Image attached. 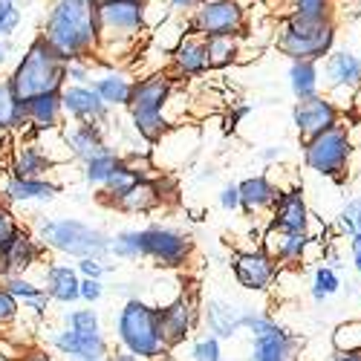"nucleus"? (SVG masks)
Segmentation results:
<instances>
[{
  "instance_id": "052dcab7",
  "label": "nucleus",
  "mask_w": 361,
  "mask_h": 361,
  "mask_svg": "<svg viewBox=\"0 0 361 361\" xmlns=\"http://www.w3.org/2000/svg\"><path fill=\"white\" fill-rule=\"evenodd\" d=\"M9 139H12V136H6V133H0V157H4V154H6V150H9Z\"/></svg>"
},
{
  "instance_id": "f3484780",
  "label": "nucleus",
  "mask_w": 361,
  "mask_h": 361,
  "mask_svg": "<svg viewBox=\"0 0 361 361\" xmlns=\"http://www.w3.org/2000/svg\"><path fill=\"white\" fill-rule=\"evenodd\" d=\"M61 183L55 176H15L6 173V179L0 183V197L9 205H41L52 202L61 194Z\"/></svg>"
},
{
  "instance_id": "4d7b16f0",
  "label": "nucleus",
  "mask_w": 361,
  "mask_h": 361,
  "mask_svg": "<svg viewBox=\"0 0 361 361\" xmlns=\"http://www.w3.org/2000/svg\"><path fill=\"white\" fill-rule=\"evenodd\" d=\"M329 361H361V350H333Z\"/></svg>"
},
{
  "instance_id": "9b49d317",
  "label": "nucleus",
  "mask_w": 361,
  "mask_h": 361,
  "mask_svg": "<svg viewBox=\"0 0 361 361\" xmlns=\"http://www.w3.org/2000/svg\"><path fill=\"white\" fill-rule=\"evenodd\" d=\"M159 315H162V336L173 350L179 344H185L194 336V329L202 324V304L194 289H183L171 300L159 304Z\"/></svg>"
},
{
  "instance_id": "79ce46f5",
  "label": "nucleus",
  "mask_w": 361,
  "mask_h": 361,
  "mask_svg": "<svg viewBox=\"0 0 361 361\" xmlns=\"http://www.w3.org/2000/svg\"><path fill=\"white\" fill-rule=\"evenodd\" d=\"M191 361H223V341L212 333L200 336L191 344Z\"/></svg>"
},
{
  "instance_id": "c9c22d12",
  "label": "nucleus",
  "mask_w": 361,
  "mask_h": 361,
  "mask_svg": "<svg viewBox=\"0 0 361 361\" xmlns=\"http://www.w3.org/2000/svg\"><path fill=\"white\" fill-rule=\"evenodd\" d=\"M341 286H344V283H341L338 269L326 266V263H318V266L312 269V286H310V295H312L315 304H324L326 298L338 295V292H341Z\"/></svg>"
},
{
  "instance_id": "603ef678",
  "label": "nucleus",
  "mask_w": 361,
  "mask_h": 361,
  "mask_svg": "<svg viewBox=\"0 0 361 361\" xmlns=\"http://www.w3.org/2000/svg\"><path fill=\"white\" fill-rule=\"evenodd\" d=\"M286 157V145H266L260 147V159L263 162H281Z\"/></svg>"
},
{
  "instance_id": "7c9ffc66",
  "label": "nucleus",
  "mask_w": 361,
  "mask_h": 361,
  "mask_svg": "<svg viewBox=\"0 0 361 361\" xmlns=\"http://www.w3.org/2000/svg\"><path fill=\"white\" fill-rule=\"evenodd\" d=\"M26 128V118H23V102L18 99L12 78L9 75H0V133L15 136Z\"/></svg>"
},
{
  "instance_id": "5701e85b",
  "label": "nucleus",
  "mask_w": 361,
  "mask_h": 361,
  "mask_svg": "<svg viewBox=\"0 0 361 361\" xmlns=\"http://www.w3.org/2000/svg\"><path fill=\"white\" fill-rule=\"evenodd\" d=\"M324 84L329 90L326 96H353V90L361 87V55L353 49H333L324 58Z\"/></svg>"
},
{
  "instance_id": "ddd939ff",
  "label": "nucleus",
  "mask_w": 361,
  "mask_h": 361,
  "mask_svg": "<svg viewBox=\"0 0 361 361\" xmlns=\"http://www.w3.org/2000/svg\"><path fill=\"white\" fill-rule=\"evenodd\" d=\"M47 344L64 361H104L110 358V344L104 333H78L73 326H58L47 333Z\"/></svg>"
},
{
  "instance_id": "dca6fc26",
  "label": "nucleus",
  "mask_w": 361,
  "mask_h": 361,
  "mask_svg": "<svg viewBox=\"0 0 361 361\" xmlns=\"http://www.w3.org/2000/svg\"><path fill=\"white\" fill-rule=\"evenodd\" d=\"M312 243H315L312 231H283L275 226H266V231L260 234V249L278 266H300L304 260H310Z\"/></svg>"
},
{
  "instance_id": "9d476101",
  "label": "nucleus",
  "mask_w": 361,
  "mask_h": 361,
  "mask_svg": "<svg viewBox=\"0 0 361 361\" xmlns=\"http://www.w3.org/2000/svg\"><path fill=\"white\" fill-rule=\"evenodd\" d=\"M185 18H188V32L200 38L246 32V9L240 0H202Z\"/></svg>"
},
{
  "instance_id": "a18cd8bd",
  "label": "nucleus",
  "mask_w": 361,
  "mask_h": 361,
  "mask_svg": "<svg viewBox=\"0 0 361 361\" xmlns=\"http://www.w3.org/2000/svg\"><path fill=\"white\" fill-rule=\"evenodd\" d=\"M96 75V58H78L67 64V81L70 84H90Z\"/></svg>"
},
{
  "instance_id": "39448f33",
  "label": "nucleus",
  "mask_w": 361,
  "mask_h": 361,
  "mask_svg": "<svg viewBox=\"0 0 361 361\" xmlns=\"http://www.w3.org/2000/svg\"><path fill=\"white\" fill-rule=\"evenodd\" d=\"M9 78H12L18 99L29 102L44 93H61L67 84V64L41 35H35L23 49V55L18 58Z\"/></svg>"
},
{
  "instance_id": "37998d69",
  "label": "nucleus",
  "mask_w": 361,
  "mask_h": 361,
  "mask_svg": "<svg viewBox=\"0 0 361 361\" xmlns=\"http://www.w3.org/2000/svg\"><path fill=\"white\" fill-rule=\"evenodd\" d=\"M18 318H20V304H18V298L4 286V281H0V329H9Z\"/></svg>"
},
{
  "instance_id": "473e14b6",
  "label": "nucleus",
  "mask_w": 361,
  "mask_h": 361,
  "mask_svg": "<svg viewBox=\"0 0 361 361\" xmlns=\"http://www.w3.org/2000/svg\"><path fill=\"white\" fill-rule=\"evenodd\" d=\"M240 38L243 35H212L205 38V55H208V67L212 70H228L240 61Z\"/></svg>"
},
{
  "instance_id": "bb28decb",
  "label": "nucleus",
  "mask_w": 361,
  "mask_h": 361,
  "mask_svg": "<svg viewBox=\"0 0 361 361\" xmlns=\"http://www.w3.org/2000/svg\"><path fill=\"white\" fill-rule=\"evenodd\" d=\"M0 255H4L6 266H9V272H29V269H35L44 257H47V246L41 243V237L32 234L26 226H20L9 243L0 249Z\"/></svg>"
},
{
  "instance_id": "c756f323",
  "label": "nucleus",
  "mask_w": 361,
  "mask_h": 361,
  "mask_svg": "<svg viewBox=\"0 0 361 361\" xmlns=\"http://www.w3.org/2000/svg\"><path fill=\"white\" fill-rule=\"evenodd\" d=\"M78 286H81V275L75 263H64V260H49L44 266V289L55 304H75L78 298Z\"/></svg>"
},
{
  "instance_id": "aec40b11",
  "label": "nucleus",
  "mask_w": 361,
  "mask_h": 361,
  "mask_svg": "<svg viewBox=\"0 0 361 361\" xmlns=\"http://www.w3.org/2000/svg\"><path fill=\"white\" fill-rule=\"evenodd\" d=\"M312 217L315 214L310 212V205H307L304 188L289 185V188H281L278 202L272 205V212H269V226L283 228V231H310L312 228Z\"/></svg>"
},
{
  "instance_id": "ea45409f",
  "label": "nucleus",
  "mask_w": 361,
  "mask_h": 361,
  "mask_svg": "<svg viewBox=\"0 0 361 361\" xmlns=\"http://www.w3.org/2000/svg\"><path fill=\"white\" fill-rule=\"evenodd\" d=\"M64 324L78 329V333H104L102 329V315L93 310V307H84V310H70L64 312Z\"/></svg>"
},
{
  "instance_id": "72a5a7b5",
  "label": "nucleus",
  "mask_w": 361,
  "mask_h": 361,
  "mask_svg": "<svg viewBox=\"0 0 361 361\" xmlns=\"http://www.w3.org/2000/svg\"><path fill=\"white\" fill-rule=\"evenodd\" d=\"M283 15L312 20V23L336 20V0H286Z\"/></svg>"
},
{
  "instance_id": "0eeeda50",
  "label": "nucleus",
  "mask_w": 361,
  "mask_h": 361,
  "mask_svg": "<svg viewBox=\"0 0 361 361\" xmlns=\"http://www.w3.org/2000/svg\"><path fill=\"white\" fill-rule=\"evenodd\" d=\"M336 38H338L336 20L312 23L292 15H281L275 47L289 61H324L336 49Z\"/></svg>"
},
{
  "instance_id": "c03bdc74",
  "label": "nucleus",
  "mask_w": 361,
  "mask_h": 361,
  "mask_svg": "<svg viewBox=\"0 0 361 361\" xmlns=\"http://www.w3.org/2000/svg\"><path fill=\"white\" fill-rule=\"evenodd\" d=\"M338 226H341V231H344L347 237L361 234V200H350V202L341 208Z\"/></svg>"
},
{
  "instance_id": "bf43d9fd",
  "label": "nucleus",
  "mask_w": 361,
  "mask_h": 361,
  "mask_svg": "<svg viewBox=\"0 0 361 361\" xmlns=\"http://www.w3.org/2000/svg\"><path fill=\"white\" fill-rule=\"evenodd\" d=\"M9 52H12V44H6L4 38H0V67L6 64V58H9Z\"/></svg>"
},
{
  "instance_id": "f704fd0d",
  "label": "nucleus",
  "mask_w": 361,
  "mask_h": 361,
  "mask_svg": "<svg viewBox=\"0 0 361 361\" xmlns=\"http://www.w3.org/2000/svg\"><path fill=\"white\" fill-rule=\"evenodd\" d=\"M118 159H122V154H118L116 147L104 150V154L93 157V159H87L81 162V179H84V185L90 188H102L104 185V179L110 176V171L118 165Z\"/></svg>"
},
{
  "instance_id": "f8f14e48",
  "label": "nucleus",
  "mask_w": 361,
  "mask_h": 361,
  "mask_svg": "<svg viewBox=\"0 0 361 361\" xmlns=\"http://www.w3.org/2000/svg\"><path fill=\"white\" fill-rule=\"evenodd\" d=\"M228 266H231V275H234L237 286H243L246 292H269L281 275V266L260 246L234 249L228 255Z\"/></svg>"
},
{
  "instance_id": "6e6d98bb",
  "label": "nucleus",
  "mask_w": 361,
  "mask_h": 361,
  "mask_svg": "<svg viewBox=\"0 0 361 361\" xmlns=\"http://www.w3.org/2000/svg\"><path fill=\"white\" fill-rule=\"evenodd\" d=\"M20 361H64V358H58V355H49L47 350H26V355Z\"/></svg>"
},
{
  "instance_id": "09e8293b",
  "label": "nucleus",
  "mask_w": 361,
  "mask_h": 361,
  "mask_svg": "<svg viewBox=\"0 0 361 361\" xmlns=\"http://www.w3.org/2000/svg\"><path fill=\"white\" fill-rule=\"evenodd\" d=\"M75 269H78L81 278H102L104 281V275L113 266L107 260H99V257H81V260H75Z\"/></svg>"
},
{
  "instance_id": "1a4fd4ad",
  "label": "nucleus",
  "mask_w": 361,
  "mask_h": 361,
  "mask_svg": "<svg viewBox=\"0 0 361 361\" xmlns=\"http://www.w3.org/2000/svg\"><path fill=\"white\" fill-rule=\"evenodd\" d=\"M139 249L142 260H150L168 272H179L194 260V237L168 223H147L139 228Z\"/></svg>"
},
{
  "instance_id": "f03ea898",
  "label": "nucleus",
  "mask_w": 361,
  "mask_h": 361,
  "mask_svg": "<svg viewBox=\"0 0 361 361\" xmlns=\"http://www.w3.org/2000/svg\"><path fill=\"white\" fill-rule=\"evenodd\" d=\"M113 333L125 353L142 361H165L171 347L162 336V315L159 307L147 298H128L118 312L113 315Z\"/></svg>"
},
{
  "instance_id": "680f3d73",
  "label": "nucleus",
  "mask_w": 361,
  "mask_h": 361,
  "mask_svg": "<svg viewBox=\"0 0 361 361\" xmlns=\"http://www.w3.org/2000/svg\"><path fill=\"white\" fill-rule=\"evenodd\" d=\"M353 266H355V272L361 275V252H353Z\"/></svg>"
},
{
  "instance_id": "a211bd4d",
  "label": "nucleus",
  "mask_w": 361,
  "mask_h": 361,
  "mask_svg": "<svg viewBox=\"0 0 361 361\" xmlns=\"http://www.w3.org/2000/svg\"><path fill=\"white\" fill-rule=\"evenodd\" d=\"M61 104H64V116L67 122H93V125H107L113 110L102 102V96L96 93L90 84H64L61 90Z\"/></svg>"
},
{
  "instance_id": "13d9d810",
  "label": "nucleus",
  "mask_w": 361,
  "mask_h": 361,
  "mask_svg": "<svg viewBox=\"0 0 361 361\" xmlns=\"http://www.w3.org/2000/svg\"><path fill=\"white\" fill-rule=\"evenodd\" d=\"M110 361H142V358H136V355H130L125 350H118V353H110Z\"/></svg>"
},
{
  "instance_id": "393cba45",
  "label": "nucleus",
  "mask_w": 361,
  "mask_h": 361,
  "mask_svg": "<svg viewBox=\"0 0 361 361\" xmlns=\"http://www.w3.org/2000/svg\"><path fill=\"white\" fill-rule=\"evenodd\" d=\"M249 307H240L226 298H208L202 304V324L220 341H231L243 329V315Z\"/></svg>"
},
{
  "instance_id": "20e7f679",
  "label": "nucleus",
  "mask_w": 361,
  "mask_h": 361,
  "mask_svg": "<svg viewBox=\"0 0 361 361\" xmlns=\"http://www.w3.org/2000/svg\"><path fill=\"white\" fill-rule=\"evenodd\" d=\"M99 18V58H107L113 64L128 61V55L136 52L142 44L145 26V0H96Z\"/></svg>"
},
{
  "instance_id": "412c9836",
  "label": "nucleus",
  "mask_w": 361,
  "mask_h": 361,
  "mask_svg": "<svg viewBox=\"0 0 361 361\" xmlns=\"http://www.w3.org/2000/svg\"><path fill=\"white\" fill-rule=\"evenodd\" d=\"M23 118H26V128L20 130V136H41V133L61 130L67 125L61 93H44L23 102Z\"/></svg>"
},
{
  "instance_id": "2eb2a0df",
  "label": "nucleus",
  "mask_w": 361,
  "mask_h": 361,
  "mask_svg": "<svg viewBox=\"0 0 361 361\" xmlns=\"http://www.w3.org/2000/svg\"><path fill=\"white\" fill-rule=\"evenodd\" d=\"M341 122V107L329 99L326 93L310 96V99H298L292 107V125L300 139H312L315 133L326 130Z\"/></svg>"
},
{
  "instance_id": "58836bf2",
  "label": "nucleus",
  "mask_w": 361,
  "mask_h": 361,
  "mask_svg": "<svg viewBox=\"0 0 361 361\" xmlns=\"http://www.w3.org/2000/svg\"><path fill=\"white\" fill-rule=\"evenodd\" d=\"M333 350H361V318L341 321L333 329Z\"/></svg>"
},
{
  "instance_id": "6ab92c4d",
  "label": "nucleus",
  "mask_w": 361,
  "mask_h": 361,
  "mask_svg": "<svg viewBox=\"0 0 361 361\" xmlns=\"http://www.w3.org/2000/svg\"><path fill=\"white\" fill-rule=\"evenodd\" d=\"M168 197H171V191H168V173L157 171L154 176L139 179V183L125 197H118L110 208H116V212H122V214H154L157 208L165 205Z\"/></svg>"
},
{
  "instance_id": "e433bc0d",
  "label": "nucleus",
  "mask_w": 361,
  "mask_h": 361,
  "mask_svg": "<svg viewBox=\"0 0 361 361\" xmlns=\"http://www.w3.org/2000/svg\"><path fill=\"white\" fill-rule=\"evenodd\" d=\"M4 286L18 298V304L26 307V304H32V300H41V298H49L44 283H35L32 278H26L23 272H12L4 278Z\"/></svg>"
},
{
  "instance_id": "864d4df0",
  "label": "nucleus",
  "mask_w": 361,
  "mask_h": 361,
  "mask_svg": "<svg viewBox=\"0 0 361 361\" xmlns=\"http://www.w3.org/2000/svg\"><path fill=\"white\" fill-rule=\"evenodd\" d=\"M0 355L9 358V361H20V358L26 355V350H23V347H18V344H12L9 338H0Z\"/></svg>"
},
{
  "instance_id": "5fc2aeb1",
  "label": "nucleus",
  "mask_w": 361,
  "mask_h": 361,
  "mask_svg": "<svg viewBox=\"0 0 361 361\" xmlns=\"http://www.w3.org/2000/svg\"><path fill=\"white\" fill-rule=\"evenodd\" d=\"M200 4H202V0H168V6H171L173 15H191Z\"/></svg>"
},
{
  "instance_id": "3c124183",
  "label": "nucleus",
  "mask_w": 361,
  "mask_h": 361,
  "mask_svg": "<svg viewBox=\"0 0 361 361\" xmlns=\"http://www.w3.org/2000/svg\"><path fill=\"white\" fill-rule=\"evenodd\" d=\"M252 113V104H231L228 110H226V116H223V128L226 130H237L240 128V122Z\"/></svg>"
},
{
  "instance_id": "c85d7f7f",
  "label": "nucleus",
  "mask_w": 361,
  "mask_h": 361,
  "mask_svg": "<svg viewBox=\"0 0 361 361\" xmlns=\"http://www.w3.org/2000/svg\"><path fill=\"white\" fill-rule=\"evenodd\" d=\"M133 81L136 78L122 64H116V67H107V70H99L96 67V75H93V81H90V87H93L96 93L102 96V102L110 110H125L128 102H130Z\"/></svg>"
},
{
  "instance_id": "49530a36",
  "label": "nucleus",
  "mask_w": 361,
  "mask_h": 361,
  "mask_svg": "<svg viewBox=\"0 0 361 361\" xmlns=\"http://www.w3.org/2000/svg\"><path fill=\"white\" fill-rule=\"evenodd\" d=\"M20 228V220L15 217V212H12V205L0 197V249H4L9 240H12V234Z\"/></svg>"
},
{
  "instance_id": "4c0bfd02",
  "label": "nucleus",
  "mask_w": 361,
  "mask_h": 361,
  "mask_svg": "<svg viewBox=\"0 0 361 361\" xmlns=\"http://www.w3.org/2000/svg\"><path fill=\"white\" fill-rule=\"evenodd\" d=\"M110 257L116 260H142V249H139V228H122L110 237Z\"/></svg>"
},
{
  "instance_id": "de8ad7c7",
  "label": "nucleus",
  "mask_w": 361,
  "mask_h": 361,
  "mask_svg": "<svg viewBox=\"0 0 361 361\" xmlns=\"http://www.w3.org/2000/svg\"><path fill=\"white\" fill-rule=\"evenodd\" d=\"M104 292H107V286H104V281L102 278H81V286H78V298L84 300V304H99V300L104 298Z\"/></svg>"
},
{
  "instance_id": "4468645a",
  "label": "nucleus",
  "mask_w": 361,
  "mask_h": 361,
  "mask_svg": "<svg viewBox=\"0 0 361 361\" xmlns=\"http://www.w3.org/2000/svg\"><path fill=\"white\" fill-rule=\"evenodd\" d=\"M55 159L47 154L38 136H20L15 133L9 139V162L6 173L15 176H52L55 173Z\"/></svg>"
},
{
  "instance_id": "a19ab883",
  "label": "nucleus",
  "mask_w": 361,
  "mask_h": 361,
  "mask_svg": "<svg viewBox=\"0 0 361 361\" xmlns=\"http://www.w3.org/2000/svg\"><path fill=\"white\" fill-rule=\"evenodd\" d=\"M20 0H0V38H12L20 29Z\"/></svg>"
},
{
  "instance_id": "f257e3e1",
  "label": "nucleus",
  "mask_w": 361,
  "mask_h": 361,
  "mask_svg": "<svg viewBox=\"0 0 361 361\" xmlns=\"http://www.w3.org/2000/svg\"><path fill=\"white\" fill-rule=\"evenodd\" d=\"M38 35L61 55L64 64L96 58L102 47L96 0H49Z\"/></svg>"
},
{
  "instance_id": "6e6552de",
  "label": "nucleus",
  "mask_w": 361,
  "mask_h": 361,
  "mask_svg": "<svg viewBox=\"0 0 361 361\" xmlns=\"http://www.w3.org/2000/svg\"><path fill=\"white\" fill-rule=\"evenodd\" d=\"M300 159L318 176L344 179L350 171V159H353L350 128L338 122L333 128L315 133L312 139H304V145H300Z\"/></svg>"
},
{
  "instance_id": "cd10ccee",
  "label": "nucleus",
  "mask_w": 361,
  "mask_h": 361,
  "mask_svg": "<svg viewBox=\"0 0 361 361\" xmlns=\"http://www.w3.org/2000/svg\"><path fill=\"white\" fill-rule=\"evenodd\" d=\"M237 188H240V212L246 217L269 214L272 205L278 202V194H281V185L272 183L266 173H255V176L240 179Z\"/></svg>"
},
{
  "instance_id": "e2e57ef3",
  "label": "nucleus",
  "mask_w": 361,
  "mask_h": 361,
  "mask_svg": "<svg viewBox=\"0 0 361 361\" xmlns=\"http://www.w3.org/2000/svg\"><path fill=\"white\" fill-rule=\"evenodd\" d=\"M223 361H228V358H223Z\"/></svg>"
},
{
  "instance_id": "a878e982",
  "label": "nucleus",
  "mask_w": 361,
  "mask_h": 361,
  "mask_svg": "<svg viewBox=\"0 0 361 361\" xmlns=\"http://www.w3.org/2000/svg\"><path fill=\"white\" fill-rule=\"evenodd\" d=\"M300 350V338L292 336L286 326L275 324L266 333L252 336V353L249 361H295Z\"/></svg>"
},
{
  "instance_id": "2f4dec72",
  "label": "nucleus",
  "mask_w": 361,
  "mask_h": 361,
  "mask_svg": "<svg viewBox=\"0 0 361 361\" xmlns=\"http://www.w3.org/2000/svg\"><path fill=\"white\" fill-rule=\"evenodd\" d=\"M289 90L295 102L321 93V61H289Z\"/></svg>"
},
{
  "instance_id": "423d86ee",
  "label": "nucleus",
  "mask_w": 361,
  "mask_h": 361,
  "mask_svg": "<svg viewBox=\"0 0 361 361\" xmlns=\"http://www.w3.org/2000/svg\"><path fill=\"white\" fill-rule=\"evenodd\" d=\"M38 237L49 252L64 257H99L110 260V237L104 228L90 226L75 217H44L38 220Z\"/></svg>"
},
{
  "instance_id": "8fccbe9b",
  "label": "nucleus",
  "mask_w": 361,
  "mask_h": 361,
  "mask_svg": "<svg viewBox=\"0 0 361 361\" xmlns=\"http://www.w3.org/2000/svg\"><path fill=\"white\" fill-rule=\"evenodd\" d=\"M217 202H220V208L223 212H240V188H237V183H231V185H223L220 188V194H217Z\"/></svg>"
},
{
  "instance_id": "b1692460",
  "label": "nucleus",
  "mask_w": 361,
  "mask_h": 361,
  "mask_svg": "<svg viewBox=\"0 0 361 361\" xmlns=\"http://www.w3.org/2000/svg\"><path fill=\"white\" fill-rule=\"evenodd\" d=\"M61 136H64V145L70 150V159L73 162H87L104 150H110V142H107V133H104V125H93V122H67L61 128Z\"/></svg>"
},
{
  "instance_id": "4be33fe9",
  "label": "nucleus",
  "mask_w": 361,
  "mask_h": 361,
  "mask_svg": "<svg viewBox=\"0 0 361 361\" xmlns=\"http://www.w3.org/2000/svg\"><path fill=\"white\" fill-rule=\"evenodd\" d=\"M171 75H173V81L179 84V81H188V78H202V75H208V55H205V38H200V35H194V32H188L183 41H179L173 49H171V55H168V67H165Z\"/></svg>"
},
{
  "instance_id": "7ed1b4c3",
  "label": "nucleus",
  "mask_w": 361,
  "mask_h": 361,
  "mask_svg": "<svg viewBox=\"0 0 361 361\" xmlns=\"http://www.w3.org/2000/svg\"><path fill=\"white\" fill-rule=\"evenodd\" d=\"M176 90V81L168 70H154V73H145L133 81L130 90V102H128V118H130V128L133 133L145 142V145H154L159 142L173 125L168 118V102Z\"/></svg>"
}]
</instances>
